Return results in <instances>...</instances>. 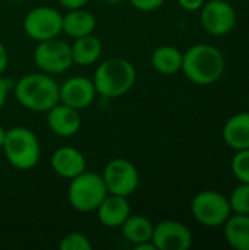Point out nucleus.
Returning a JSON list of instances; mask_svg holds the SVG:
<instances>
[{"instance_id": "nucleus-1", "label": "nucleus", "mask_w": 249, "mask_h": 250, "mask_svg": "<svg viewBox=\"0 0 249 250\" xmlns=\"http://www.w3.org/2000/svg\"><path fill=\"white\" fill-rule=\"evenodd\" d=\"M181 70H183L191 82L210 85L222 78L225 72V57L214 45L197 44L183 53Z\"/></svg>"}, {"instance_id": "nucleus-2", "label": "nucleus", "mask_w": 249, "mask_h": 250, "mask_svg": "<svg viewBox=\"0 0 249 250\" xmlns=\"http://www.w3.org/2000/svg\"><path fill=\"white\" fill-rule=\"evenodd\" d=\"M15 97L26 110L47 113L59 103V83L48 73H28L16 82Z\"/></svg>"}, {"instance_id": "nucleus-3", "label": "nucleus", "mask_w": 249, "mask_h": 250, "mask_svg": "<svg viewBox=\"0 0 249 250\" xmlns=\"http://www.w3.org/2000/svg\"><path fill=\"white\" fill-rule=\"evenodd\" d=\"M135 66L123 57H113L101 62L92 76L97 94L104 98H119L128 94L135 85Z\"/></svg>"}, {"instance_id": "nucleus-4", "label": "nucleus", "mask_w": 249, "mask_h": 250, "mask_svg": "<svg viewBox=\"0 0 249 250\" xmlns=\"http://www.w3.org/2000/svg\"><path fill=\"white\" fill-rule=\"evenodd\" d=\"M3 152L7 163L21 171L34 168L41 155V146L37 135L26 127H12L6 130Z\"/></svg>"}, {"instance_id": "nucleus-5", "label": "nucleus", "mask_w": 249, "mask_h": 250, "mask_svg": "<svg viewBox=\"0 0 249 250\" xmlns=\"http://www.w3.org/2000/svg\"><path fill=\"white\" fill-rule=\"evenodd\" d=\"M107 195L109 192L101 174L85 170L70 179L68 201L78 212H94Z\"/></svg>"}, {"instance_id": "nucleus-6", "label": "nucleus", "mask_w": 249, "mask_h": 250, "mask_svg": "<svg viewBox=\"0 0 249 250\" xmlns=\"http://www.w3.org/2000/svg\"><path fill=\"white\" fill-rule=\"evenodd\" d=\"M191 212L200 224L207 227H219L223 226L232 215V208L225 195L216 190H203L194 198Z\"/></svg>"}, {"instance_id": "nucleus-7", "label": "nucleus", "mask_w": 249, "mask_h": 250, "mask_svg": "<svg viewBox=\"0 0 249 250\" xmlns=\"http://www.w3.org/2000/svg\"><path fill=\"white\" fill-rule=\"evenodd\" d=\"M34 63L48 75H57L69 70L73 64L70 44L59 37L40 41L34 50Z\"/></svg>"}, {"instance_id": "nucleus-8", "label": "nucleus", "mask_w": 249, "mask_h": 250, "mask_svg": "<svg viewBox=\"0 0 249 250\" xmlns=\"http://www.w3.org/2000/svg\"><path fill=\"white\" fill-rule=\"evenodd\" d=\"M23 31L37 42L56 38L63 32V15L54 7H34L23 18Z\"/></svg>"}, {"instance_id": "nucleus-9", "label": "nucleus", "mask_w": 249, "mask_h": 250, "mask_svg": "<svg viewBox=\"0 0 249 250\" xmlns=\"http://www.w3.org/2000/svg\"><path fill=\"white\" fill-rule=\"evenodd\" d=\"M107 192L119 196H131L139 185V173L134 163L126 158L110 160L101 174Z\"/></svg>"}, {"instance_id": "nucleus-10", "label": "nucleus", "mask_w": 249, "mask_h": 250, "mask_svg": "<svg viewBox=\"0 0 249 250\" xmlns=\"http://www.w3.org/2000/svg\"><path fill=\"white\" fill-rule=\"evenodd\" d=\"M201 23L211 35H226L236 23L235 9L226 0H210L201 7Z\"/></svg>"}, {"instance_id": "nucleus-11", "label": "nucleus", "mask_w": 249, "mask_h": 250, "mask_svg": "<svg viewBox=\"0 0 249 250\" xmlns=\"http://www.w3.org/2000/svg\"><path fill=\"white\" fill-rule=\"evenodd\" d=\"M151 242L157 250H186L192 245V234L185 224L166 220L154 226Z\"/></svg>"}, {"instance_id": "nucleus-12", "label": "nucleus", "mask_w": 249, "mask_h": 250, "mask_svg": "<svg viewBox=\"0 0 249 250\" xmlns=\"http://www.w3.org/2000/svg\"><path fill=\"white\" fill-rule=\"evenodd\" d=\"M95 95L97 91L92 79L85 76H72L59 85V101L76 110L90 107L94 103Z\"/></svg>"}, {"instance_id": "nucleus-13", "label": "nucleus", "mask_w": 249, "mask_h": 250, "mask_svg": "<svg viewBox=\"0 0 249 250\" xmlns=\"http://www.w3.org/2000/svg\"><path fill=\"white\" fill-rule=\"evenodd\" d=\"M47 125L56 136L72 138L81 129L79 110L59 101L47 111Z\"/></svg>"}, {"instance_id": "nucleus-14", "label": "nucleus", "mask_w": 249, "mask_h": 250, "mask_svg": "<svg viewBox=\"0 0 249 250\" xmlns=\"http://www.w3.org/2000/svg\"><path fill=\"white\" fill-rule=\"evenodd\" d=\"M53 171L63 179H73L87 170V160L81 151L72 146H60L51 155Z\"/></svg>"}, {"instance_id": "nucleus-15", "label": "nucleus", "mask_w": 249, "mask_h": 250, "mask_svg": "<svg viewBox=\"0 0 249 250\" xmlns=\"http://www.w3.org/2000/svg\"><path fill=\"white\" fill-rule=\"evenodd\" d=\"M95 211H97L98 221L104 227L116 229V227H122V224L131 215V204L125 196L109 193Z\"/></svg>"}, {"instance_id": "nucleus-16", "label": "nucleus", "mask_w": 249, "mask_h": 250, "mask_svg": "<svg viewBox=\"0 0 249 250\" xmlns=\"http://www.w3.org/2000/svg\"><path fill=\"white\" fill-rule=\"evenodd\" d=\"M225 142L235 151L249 148V111L230 117L223 127Z\"/></svg>"}, {"instance_id": "nucleus-17", "label": "nucleus", "mask_w": 249, "mask_h": 250, "mask_svg": "<svg viewBox=\"0 0 249 250\" xmlns=\"http://www.w3.org/2000/svg\"><path fill=\"white\" fill-rule=\"evenodd\" d=\"M95 26V16L84 7L70 9L66 15H63V32L72 38L90 35L94 32Z\"/></svg>"}, {"instance_id": "nucleus-18", "label": "nucleus", "mask_w": 249, "mask_h": 250, "mask_svg": "<svg viewBox=\"0 0 249 250\" xmlns=\"http://www.w3.org/2000/svg\"><path fill=\"white\" fill-rule=\"evenodd\" d=\"M70 50H72L73 64L91 66L100 60L103 53V44L97 37L90 34L85 37L75 38L73 44L70 45Z\"/></svg>"}, {"instance_id": "nucleus-19", "label": "nucleus", "mask_w": 249, "mask_h": 250, "mask_svg": "<svg viewBox=\"0 0 249 250\" xmlns=\"http://www.w3.org/2000/svg\"><path fill=\"white\" fill-rule=\"evenodd\" d=\"M225 237L236 250H249V214H235L227 218Z\"/></svg>"}, {"instance_id": "nucleus-20", "label": "nucleus", "mask_w": 249, "mask_h": 250, "mask_svg": "<svg viewBox=\"0 0 249 250\" xmlns=\"http://www.w3.org/2000/svg\"><path fill=\"white\" fill-rule=\"evenodd\" d=\"M183 53L172 45L157 47L151 54L153 67L163 75H175L182 69Z\"/></svg>"}, {"instance_id": "nucleus-21", "label": "nucleus", "mask_w": 249, "mask_h": 250, "mask_svg": "<svg viewBox=\"0 0 249 250\" xmlns=\"http://www.w3.org/2000/svg\"><path fill=\"white\" fill-rule=\"evenodd\" d=\"M153 223L144 217V215H129L126 221L122 224V233L125 239L135 245H139L142 242H148L153 237Z\"/></svg>"}, {"instance_id": "nucleus-22", "label": "nucleus", "mask_w": 249, "mask_h": 250, "mask_svg": "<svg viewBox=\"0 0 249 250\" xmlns=\"http://www.w3.org/2000/svg\"><path fill=\"white\" fill-rule=\"evenodd\" d=\"M230 208L235 214H249V185L241 183L230 195Z\"/></svg>"}, {"instance_id": "nucleus-23", "label": "nucleus", "mask_w": 249, "mask_h": 250, "mask_svg": "<svg viewBox=\"0 0 249 250\" xmlns=\"http://www.w3.org/2000/svg\"><path fill=\"white\" fill-rule=\"evenodd\" d=\"M232 171L241 183L249 185V148L236 151L232 160Z\"/></svg>"}, {"instance_id": "nucleus-24", "label": "nucleus", "mask_w": 249, "mask_h": 250, "mask_svg": "<svg viewBox=\"0 0 249 250\" xmlns=\"http://www.w3.org/2000/svg\"><path fill=\"white\" fill-rule=\"evenodd\" d=\"M59 248L60 250H91L92 243L90 242V239L85 234L72 231L60 240Z\"/></svg>"}, {"instance_id": "nucleus-25", "label": "nucleus", "mask_w": 249, "mask_h": 250, "mask_svg": "<svg viewBox=\"0 0 249 250\" xmlns=\"http://www.w3.org/2000/svg\"><path fill=\"white\" fill-rule=\"evenodd\" d=\"M131 4L141 12H153L164 4L166 0H129Z\"/></svg>"}, {"instance_id": "nucleus-26", "label": "nucleus", "mask_w": 249, "mask_h": 250, "mask_svg": "<svg viewBox=\"0 0 249 250\" xmlns=\"http://www.w3.org/2000/svg\"><path fill=\"white\" fill-rule=\"evenodd\" d=\"M205 0H178V3L181 4V7H183L185 10H198L203 7Z\"/></svg>"}, {"instance_id": "nucleus-27", "label": "nucleus", "mask_w": 249, "mask_h": 250, "mask_svg": "<svg viewBox=\"0 0 249 250\" xmlns=\"http://www.w3.org/2000/svg\"><path fill=\"white\" fill-rule=\"evenodd\" d=\"M9 82L0 75V110L3 108L6 100H7V94H9Z\"/></svg>"}, {"instance_id": "nucleus-28", "label": "nucleus", "mask_w": 249, "mask_h": 250, "mask_svg": "<svg viewBox=\"0 0 249 250\" xmlns=\"http://www.w3.org/2000/svg\"><path fill=\"white\" fill-rule=\"evenodd\" d=\"M90 0H59V3L62 6H65L66 9H78V7H84Z\"/></svg>"}, {"instance_id": "nucleus-29", "label": "nucleus", "mask_w": 249, "mask_h": 250, "mask_svg": "<svg viewBox=\"0 0 249 250\" xmlns=\"http://www.w3.org/2000/svg\"><path fill=\"white\" fill-rule=\"evenodd\" d=\"M7 64H9V54L6 47L0 42V75L7 69Z\"/></svg>"}, {"instance_id": "nucleus-30", "label": "nucleus", "mask_w": 249, "mask_h": 250, "mask_svg": "<svg viewBox=\"0 0 249 250\" xmlns=\"http://www.w3.org/2000/svg\"><path fill=\"white\" fill-rule=\"evenodd\" d=\"M135 250H157V249H156L154 243H153L151 240H148V242H142V243H139V245H135Z\"/></svg>"}, {"instance_id": "nucleus-31", "label": "nucleus", "mask_w": 249, "mask_h": 250, "mask_svg": "<svg viewBox=\"0 0 249 250\" xmlns=\"http://www.w3.org/2000/svg\"><path fill=\"white\" fill-rule=\"evenodd\" d=\"M4 138H6V129L0 125V149L3 148V144H4Z\"/></svg>"}, {"instance_id": "nucleus-32", "label": "nucleus", "mask_w": 249, "mask_h": 250, "mask_svg": "<svg viewBox=\"0 0 249 250\" xmlns=\"http://www.w3.org/2000/svg\"><path fill=\"white\" fill-rule=\"evenodd\" d=\"M104 1H107V3H120L123 0H104Z\"/></svg>"}, {"instance_id": "nucleus-33", "label": "nucleus", "mask_w": 249, "mask_h": 250, "mask_svg": "<svg viewBox=\"0 0 249 250\" xmlns=\"http://www.w3.org/2000/svg\"><path fill=\"white\" fill-rule=\"evenodd\" d=\"M9 1H22V0H9Z\"/></svg>"}, {"instance_id": "nucleus-34", "label": "nucleus", "mask_w": 249, "mask_h": 250, "mask_svg": "<svg viewBox=\"0 0 249 250\" xmlns=\"http://www.w3.org/2000/svg\"><path fill=\"white\" fill-rule=\"evenodd\" d=\"M248 105H249V98H248Z\"/></svg>"}]
</instances>
